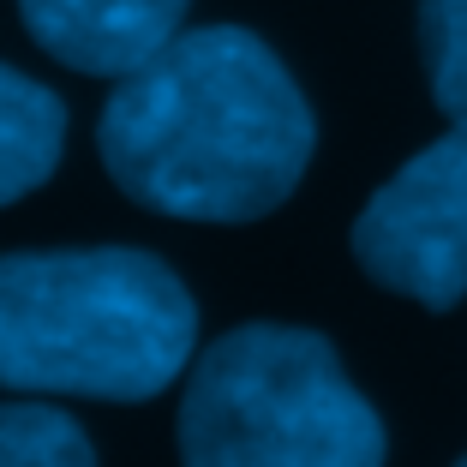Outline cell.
I'll use <instances>...</instances> for the list:
<instances>
[{"instance_id":"obj_6","label":"cell","mask_w":467,"mask_h":467,"mask_svg":"<svg viewBox=\"0 0 467 467\" xmlns=\"http://www.w3.org/2000/svg\"><path fill=\"white\" fill-rule=\"evenodd\" d=\"M67 109L42 78L0 60V204H18L60 168Z\"/></svg>"},{"instance_id":"obj_4","label":"cell","mask_w":467,"mask_h":467,"mask_svg":"<svg viewBox=\"0 0 467 467\" xmlns=\"http://www.w3.org/2000/svg\"><path fill=\"white\" fill-rule=\"evenodd\" d=\"M354 258L378 288L450 312L467 300V126L396 168L354 222Z\"/></svg>"},{"instance_id":"obj_8","label":"cell","mask_w":467,"mask_h":467,"mask_svg":"<svg viewBox=\"0 0 467 467\" xmlns=\"http://www.w3.org/2000/svg\"><path fill=\"white\" fill-rule=\"evenodd\" d=\"M420 67L450 126H467V0H420Z\"/></svg>"},{"instance_id":"obj_7","label":"cell","mask_w":467,"mask_h":467,"mask_svg":"<svg viewBox=\"0 0 467 467\" xmlns=\"http://www.w3.org/2000/svg\"><path fill=\"white\" fill-rule=\"evenodd\" d=\"M97 443L67 408L48 401H0V467H90Z\"/></svg>"},{"instance_id":"obj_1","label":"cell","mask_w":467,"mask_h":467,"mask_svg":"<svg viewBox=\"0 0 467 467\" xmlns=\"http://www.w3.org/2000/svg\"><path fill=\"white\" fill-rule=\"evenodd\" d=\"M97 150L138 210L258 222L300 192L317 120L294 72L240 25L180 30L102 102Z\"/></svg>"},{"instance_id":"obj_3","label":"cell","mask_w":467,"mask_h":467,"mask_svg":"<svg viewBox=\"0 0 467 467\" xmlns=\"http://www.w3.org/2000/svg\"><path fill=\"white\" fill-rule=\"evenodd\" d=\"M180 455L192 467H371L384 420L317 330L240 324L186 371Z\"/></svg>"},{"instance_id":"obj_2","label":"cell","mask_w":467,"mask_h":467,"mask_svg":"<svg viewBox=\"0 0 467 467\" xmlns=\"http://www.w3.org/2000/svg\"><path fill=\"white\" fill-rule=\"evenodd\" d=\"M198 306L156 252H0V384L150 401L192 366Z\"/></svg>"},{"instance_id":"obj_5","label":"cell","mask_w":467,"mask_h":467,"mask_svg":"<svg viewBox=\"0 0 467 467\" xmlns=\"http://www.w3.org/2000/svg\"><path fill=\"white\" fill-rule=\"evenodd\" d=\"M192 0H18L42 55L90 78H120L180 36Z\"/></svg>"}]
</instances>
